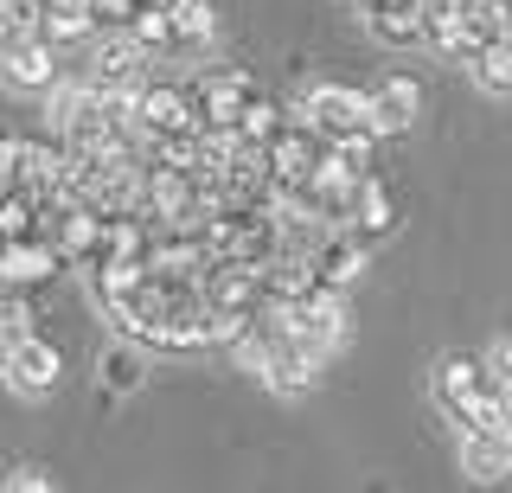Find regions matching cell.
<instances>
[{
    "mask_svg": "<svg viewBox=\"0 0 512 493\" xmlns=\"http://www.w3.org/2000/svg\"><path fill=\"white\" fill-rule=\"evenodd\" d=\"M429 391H436V410L455 429H487L506 410V391L487 378V365H480L474 353H448L436 365V378H429Z\"/></svg>",
    "mask_w": 512,
    "mask_h": 493,
    "instance_id": "6da1fadb",
    "label": "cell"
},
{
    "mask_svg": "<svg viewBox=\"0 0 512 493\" xmlns=\"http://www.w3.org/2000/svg\"><path fill=\"white\" fill-rule=\"evenodd\" d=\"M154 65H160V58L128 33V26H96V33H90V58H84L77 77L96 84V90H116V97H135V90L154 77Z\"/></svg>",
    "mask_w": 512,
    "mask_h": 493,
    "instance_id": "7a4b0ae2",
    "label": "cell"
},
{
    "mask_svg": "<svg viewBox=\"0 0 512 493\" xmlns=\"http://www.w3.org/2000/svg\"><path fill=\"white\" fill-rule=\"evenodd\" d=\"M295 116L308 122V129L320 135V141H378V129H372V97L365 90H352V84H308L295 97Z\"/></svg>",
    "mask_w": 512,
    "mask_h": 493,
    "instance_id": "3957f363",
    "label": "cell"
},
{
    "mask_svg": "<svg viewBox=\"0 0 512 493\" xmlns=\"http://www.w3.org/2000/svg\"><path fill=\"white\" fill-rule=\"evenodd\" d=\"M327 154H333V141H320L308 122L288 109V122H282V135L263 148V167H269V193L276 199H295L301 186L314 180L320 167H327Z\"/></svg>",
    "mask_w": 512,
    "mask_h": 493,
    "instance_id": "277c9868",
    "label": "cell"
},
{
    "mask_svg": "<svg viewBox=\"0 0 512 493\" xmlns=\"http://www.w3.org/2000/svg\"><path fill=\"white\" fill-rule=\"evenodd\" d=\"M346 321H352V314H346V295H333V289H308L301 301H282V327H288V340L308 346L320 365L340 353Z\"/></svg>",
    "mask_w": 512,
    "mask_h": 493,
    "instance_id": "5b68a950",
    "label": "cell"
},
{
    "mask_svg": "<svg viewBox=\"0 0 512 493\" xmlns=\"http://www.w3.org/2000/svg\"><path fill=\"white\" fill-rule=\"evenodd\" d=\"M256 97V77L250 71H199L186 84V103H192V129L205 135H231V122L244 116V103Z\"/></svg>",
    "mask_w": 512,
    "mask_h": 493,
    "instance_id": "8992f818",
    "label": "cell"
},
{
    "mask_svg": "<svg viewBox=\"0 0 512 493\" xmlns=\"http://www.w3.org/2000/svg\"><path fill=\"white\" fill-rule=\"evenodd\" d=\"M64 77V52L52 39L39 33H13L7 45H0V84L13 90V97H45Z\"/></svg>",
    "mask_w": 512,
    "mask_h": 493,
    "instance_id": "52a82bcc",
    "label": "cell"
},
{
    "mask_svg": "<svg viewBox=\"0 0 512 493\" xmlns=\"http://www.w3.org/2000/svg\"><path fill=\"white\" fill-rule=\"evenodd\" d=\"M192 129V103H186V84H167V77H148L135 90V135H141V154L160 148V141L186 135Z\"/></svg>",
    "mask_w": 512,
    "mask_h": 493,
    "instance_id": "ba28073f",
    "label": "cell"
},
{
    "mask_svg": "<svg viewBox=\"0 0 512 493\" xmlns=\"http://www.w3.org/2000/svg\"><path fill=\"white\" fill-rule=\"evenodd\" d=\"M58 372H64V353L45 340L39 327L20 333V340H7V353H0V378H7L20 397H45L58 385Z\"/></svg>",
    "mask_w": 512,
    "mask_h": 493,
    "instance_id": "9c48e42d",
    "label": "cell"
},
{
    "mask_svg": "<svg viewBox=\"0 0 512 493\" xmlns=\"http://www.w3.org/2000/svg\"><path fill=\"white\" fill-rule=\"evenodd\" d=\"M308 263H314V282H320V289L346 295L352 282L365 276V263H372V250H365V244H359L352 231H340V225H333V231H327V237L314 244V257H308Z\"/></svg>",
    "mask_w": 512,
    "mask_h": 493,
    "instance_id": "30bf717a",
    "label": "cell"
},
{
    "mask_svg": "<svg viewBox=\"0 0 512 493\" xmlns=\"http://www.w3.org/2000/svg\"><path fill=\"white\" fill-rule=\"evenodd\" d=\"M218 39L212 0H167V58H205Z\"/></svg>",
    "mask_w": 512,
    "mask_h": 493,
    "instance_id": "8fae6325",
    "label": "cell"
},
{
    "mask_svg": "<svg viewBox=\"0 0 512 493\" xmlns=\"http://www.w3.org/2000/svg\"><path fill=\"white\" fill-rule=\"evenodd\" d=\"M359 13L372 26V39L391 45V52L423 45V0H359Z\"/></svg>",
    "mask_w": 512,
    "mask_h": 493,
    "instance_id": "7c38bea8",
    "label": "cell"
},
{
    "mask_svg": "<svg viewBox=\"0 0 512 493\" xmlns=\"http://www.w3.org/2000/svg\"><path fill=\"white\" fill-rule=\"evenodd\" d=\"M340 231H352L365 250H378L384 237L397 231V199L384 193V180H359V193H352V212H346Z\"/></svg>",
    "mask_w": 512,
    "mask_h": 493,
    "instance_id": "4fadbf2b",
    "label": "cell"
},
{
    "mask_svg": "<svg viewBox=\"0 0 512 493\" xmlns=\"http://www.w3.org/2000/svg\"><path fill=\"white\" fill-rule=\"evenodd\" d=\"M365 97H372V129H378V141L384 135H404L410 122L423 116V90H416L410 77H384V84H372Z\"/></svg>",
    "mask_w": 512,
    "mask_h": 493,
    "instance_id": "5bb4252c",
    "label": "cell"
},
{
    "mask_svg": "<svg viewBox=\"0 0 512 493\" xmlns=\"http://www.w3.org/2000/svg\"><path fill=\"white\" fill-rule=\"evenodd\" d=\"M141 378H148V346L141 340H109L103 353H96V385H103V397H128L141 391Z\"/></svg>",
    "mask_w": 512,
    "mask_h": 493,
    "instance_id": "9a60e30c",
    "label": "cell"
},
{
    "mask_svg": "<svg viewBox=\"0 0 512 493\" xmlns=\"http://www.w3.org/2000/svg\"><path fill=\"white\" fill-rule=\"evenodd\" d=\"M58 250L45 244V237H20V244H7V257H0V276L7 282H20V289H39V282H52L58 276Z\"/></svg>",
    "mask_w": 512,
    "mask_h": 493,
    "instance_id": "2e32d148",
    "label": "cell"
},
{
    "mask_svg": "<svg viewBox=\"0 0 512 493\" xmlns=\"http://www.w3.org/2000/svg\"><path fill=\"white\" fill-rule=\"evenodd\" d=\"M461 468L474 481H500V474H512V442L500 429H461Z\"/></svg>",
    "mask_w": 512,
    "mask_h": 493,
    "instance_id": "e0dca14e",
    "label": "cell"
},
{
    "mask_svg": "<svg viewBox=\"0 0 512 493\" xmlns=\"http://www.w3.org/2000/svg\"><path fill=\"white\" fill-rule=\"evenodd\" d=\"M282 122H288V109H282L276 97H263V90H256V97L244 103V116L231 122V141H244V148H256V154H263L269 141L282 135Z\"/></svg>",
    "mask_w": 512,
    "mask_h": 493,
    "instance_id": "ac0fdd59",
    "label": "cell"
},
{
    "mask_svg": "<svg viewBox=\"0 0 512 493\" xmlns=\"http://www.w3.org/2000/svg\"><path fill=\"white\" fill-rule=\"evenodd\" d=\"M468 71H474V84L487 90V97H512V33L480 45V52L468 58Z\"/></svg>",
    "mask_w": 512,
    "mask_h": 493,
    "instance_id": "d6986e66",
    "label": "cell"
},
{
    "mask_svg": "<svg viewBox=\"0 0 512 493\" xmlns=\"http://www.w3.org/2000/svg\"><path fill=\"white\" fill-rule=\"evenodd\" d=\"M32 289H20V282L0 276V340H20V333H32Z\"/></svg>",
    "mask_w": 512,
    "mask_h": 493,
    "instance_id": "ffe728a7",
    "label": "cell"
},
{
    "mask_svg": "<svg viewBox=\"0 0 512 493\" xmlns=\"http://www.w3.org/2000/svg\"><path fill=\"white\" fill-rule=\"evenodd\" d=\"M480 365H487V378H493L500 391H512V340H493L487 353H480Z\"/></svg>",
    "mask_w": 512,
    "mask_h": 493,
    "instance_id": "44dd1931",
    "label": "cell"
},
{
    "mask_svg": "<svg viewBox=\"0 0 512 493\" xmlns=\"http://www.w3.org/2000/svg\"><path fill=\"white\" fill-rule=\"evenodd\" d=\"M0 493H52V481L32 474V468H20V474H7V487H0Z\"/></svg>",
    "mask_w": 512,
    "mask_h": 493,
    "instance_id": "7402d4cb",
    "label": "cell"
},
{
    "mask_svg": "<svg viewBox=\"0 0 512 493\" xmlns=\"http://www.w3.org/2000/svg\"><path fill=\"white\" fill-rule=\"evenodd\" d=\"M0 193H20V161H13V141H0Z\"/></svg>",
    "mask_w": 512,
    "mask_h": 493,
    "instance_id": "603a6c76",
    "label": "cell"
},
{
    "mask_svg": "<svg viewBox=\"0 0 512 493\" xmlns=\"http://www.w3.org/2000/svg\"><path fill=\"white\" fill-rule=\"evenodd\" d=\"M13 33H20V26H13V7H7V0H0V45H7Z\"/></svg>",
    "mask_w": 512,
    "mask_h": 493,
    "instance_id": "cb8c5ba5",
    "label": "cell"
},
{
    "mask_svg": "<svg viewBox=\"0 0 512 493\" xmlns=\"http://www.w3.org/2000/svg\"><path fill=\"white\" fill-rule=\"evenodd\" d=\"M0 353H7V340H0Z\"/></svg>",
    "mask_w": 512,
    "mask_h": 493,
    "instance_id": "d4e9b609",
    "label": "cell"
}]
</instances>
